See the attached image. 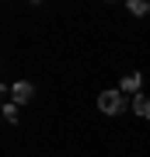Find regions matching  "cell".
<instances>
[{"label": "cell", "instance_id": "6da1fadb", "mask_svg": "<svg viewBox=\"0 0 150 157\" xmlns=\"http://www.w3.org/2000/svg\"><path fill=\"white\" fill-rule=\"evenodd\" d=\"M98 108H101L105 115L126 112V94H122V91H101V94H98Z\"/></svg>", "mask_w": 150, "mask_h": 157}, {"label": "cell", "instance_id": "7a4b0ae2", "mask_svg": "<svg viewBox=\"0 0 150 157\" xmlns=\"http://www.w3.org/2000/svg\"><path fill=\"white\" fill-rule=\"evenodd\" d=\"M11 98H14V105H28L35 98V87L28 80H17V84H11Z\"/></svg>", "mask_w": 150, "mask_h": 157}, {"label": "cell", "instance_id": "3957f363", "mask_svg": "<svg viewBox=\"0 0 150 157\" xmlns=\"http://www.w3.org/2000/svg\"><path fill=\"white\" fill-rule=\"evenodd\" d=\"M140 84H143V77H140V73H126V77L119 80V91H122V94H133V98H136Z\"/></svg>", "mask_w": 150, "mask_h": 157}, {"label": "cell", "instance_id": "277c9868", "mask_svg": "<svg viewBox=\"0 0 150 157\" xmlns=\"http://www.w3.org/2000/svg\"><path fill=\"white\" fill-rule=\"evenodd\" d=\"M133 112H136L140 119H150V98L136 94V98H133Z\"/></svg>", "mask_w": 150, "mask_h": 157}, {"label": "cell", "instance_id": "5b68a950", "mask_svg": "<svg viewBox=\"0 0 150 157\" xmlns=\"http://www.w3.org/2000/svg\"><path fill=\"white\" fill-rule=\"evenodd\" d=\"M129 11H133L136 17H143V14H150V4L147 0H129Z\"/></svg>", "mask_w": 150, "mask_h": 157}, {"label": "cell", "instance_id": "8992f818", "mask_svg": "<svg viewBox=\"0 0 150 157\" xmlns=\"http://www.w3.org/2000/svg\"><path fill=\"white\" fill-rule=\"evenodd\" d=\"M17 108H21V105H14V101L4 105V119H7V122H17Z\"/></svg>", "mask_w": 150, "mask_h": 157}]
</instances>
